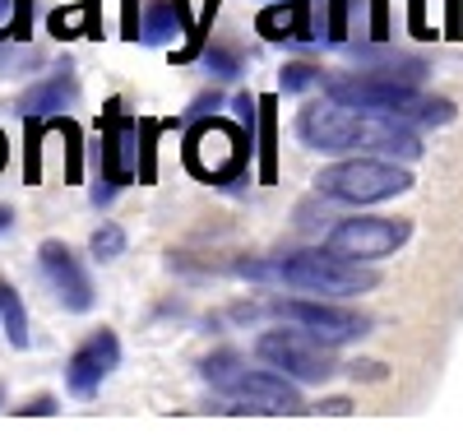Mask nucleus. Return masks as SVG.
I'll use <instances>...</instances> for the list:
<instances>
[{"label":"nucleus","mask_w":463,"mask_h":445,"mask_svg":"<svg viewBox=\"0 0 463 445\" xmlns=\"http://www.w3.org/2000/svg\"><path fill=\"white\" fill-rule=\"evenodd\" d=\"M255 353H260V362L279 366L283 376L306 381V385L329 381L334 371H338L334 357H329V344L320 348V339H316L311 329H269V334H260Z\"/></svg>","instance_id":"nucleus-6"},{"label":"nucleus","mask_w":463,"mask_h":445,"mask_svg":"<svg viewBox=\"0 0 463 445\" xmlns=\"http://www.w3.org/2000/svg\"><path fill=\"white\" fill-rule=\"evenodd\" d=\"M408 237H412V222L408 218H347V222H338V228L325 237V246L338 251V255H347V260L371 265V260L394 255Z\"/></svg>","instance_id":"nucleus-7"},{"label":"nucleus","mask_w":463,"mask_h":445,"mask_svg":"<svg viewBox=\"0 0 463 445\" xmlns=\"http://www.w3.org/2000/svg\"><path fill=\"white\" fill-rule=\"evenodd\" d=\"M222 107V98L218 93H204V98H195V102H190V111H185V117H209V111H218Z\"/></svg>","instance_id":"nucleus-24"},{"label":"nucleus","mask_w":463,"mask_h":445,"mask_svg":"<svg viewBox=\"0 0 463 445\" xmlns=\"http://www.w3.org/2000/svg\"><path fill=\"white\" fill-rule=\"evenodd\" d=\"M0 399H5V390H0Z\"/></svg>","instance_id":"nucleus-28"},{"label":"nucleus","mask_w":463,"mask_h":445,"mask_svg":"<svg viewBox=\"0 0 463 445\" xmlns=\"http://www.w3.org/2000/svg\"><path fill=\"white\" fill-rule=\"evenodd\" d=\"M0 316H5V329H10V344L14 348H28V316H24V302L19 292L0 279Z\"/></svg>","instance_id":"nucleus-16"},{"label":"nucleus","mask_w":463,"mask_h":445,"mask_svg":"<svg viewBox=\"0 0 463 445\" xmlns=\"http://www.w3.org/2000/svg\"><path fill=\"white\" fill-rule=\"evenodd\" d=\"M190 28V14H185V0H148L139 10V24H135V43H148V47H163L172 43L176 33Z\"/></svg>","instance_id":"nucleus-14"},{"label":"nucleus","mask_w":463,"mask_h":445,"mask_svg":"<svg viewBox=\"0 0 463 445\" xmlns=\"http://www.w3.org/2000/svg\"><path fill=\"white\" fill-rule=\"evenodd\" d=\"M250 158V135L237 130V126H227L218 117H200L195 126H190L185 135V167L195 172L200 181H227V176H237Z\"/></svg>","instance_id":"nucleus-5"},{"label":"nucleus","mask_w":463,"mask_h":445,"mask_svg":"<svg viewBox=\"0 0 463 445\" xmlns=\"http://www.w3.org/2000/svg\"><path fill=\"white\" fill-rule=\"evenodd\" d=\"M316 191L329 200H343V204H380V200L412 191V172L399 163L357 154V158H343V163L316 172Z\"/></svg>","instance_id":"nucleus-4"},{"label":"nucleus","mask_w":463,"mask_h":445,"mask_svg":"<svg viewBox=\"0 0 463 445\" xmlns=\"http://www.w3.org/2000/svg\"><path fill=\"white\" fill-rule=\"evenodd\" d=\"M274 316L297 320L301 329H311L316 339H320V344H329V348L353 344V339H362V334L371 329V325H366V316L343 311V307H334V302H279V307H274Z\"/></svg>","instance_id":"nucleus-9"},{"label":"nucleus","mask_w":463,"mask_h":445,"mask_svg":"<svg viewBox=\"0 0 463 445\" xmlns=\"http://www.w3.org/2000/svg\"><path fill=\"white\" fill-rule=\"evenodd\" d=\"M89 251H93V260H116L126 251V232L116 228V222H102V228L89 237Z\"/></svg>","instance_id":"nucleus-20"},{"label":"nucleus","mask_w":463,"mask_h":445,"mask_svg":"<svg viewBox=\"0 0 463 445\" xmlns=\"http://www.w3.org/2000/svg\"><path fill=\"white\" fill-rule=\"evenodd\" d=\"M116 362H121V339H116L111 329H98V334H89V339L70 353V362H65V385L74 390V394H93L111 371H116Z\"/></svg>","instance_id":"nucleus-10"},{"label":"nucleus","mask_w":463,"mask_h":445,"mask_svg":"<svg viewBox=\"0 0 463 445\" xmlns=\"http://www.w3.org/2000/svg\"><path fill=\"white\" fill-rule=\"evenodd\" d=\"M241 279H274L297 292H316V297H357L375 288V274L362 270V260H347L338 251H297L283 260H237Z\"/></svg>","instance_id":"nucleus-2"},{"label":"nucleus","mask_w":463,"mask_h":445,"mask_svg":"<svg viewBox=\"0 0 463 445\" xmlns=\"http://www.w3.org/2000/svg\"><path fill=\"white\" fill-rule=\"evenodd\" d=\"M14 19H19V0H0V37H14Z\"/></svg>","instance_id":"nucleus-23"},{"label":"nucleus","mask_w":463,"mask_h":445,"mask_svg":"<svg viewBox=\"0 0 463 445\" xmlns=\"http://www.w3.org/2000/svg\"><path fill=\"white\" fill-rule=\"evenodd\" d=\"M121 98L102 107V181L130 185L139 176V121H130Z\"/></svg>","instance_id":"nucleus-8"},{"label":"nucleus","mask_w":463,"mask_h":445,"mask_svg":"<svg viewBox=\"0 0 463 445\" xmlns=\"http://www.w3.org/2000/svg\"><path fill=\"white\" fill-rule=\"evenodd\" d=\"M218 5H222V0H204V14H200V24H195V28H190V43L176 52V61H195V56L204 52V37H209V28H213Z\"/></svg>","instance_id":"nucleus-19"},{"label":"nucleus","mask_w":463,"mask_h":445,"mask_svg":"<svg viewBox=\"0 0 463 445\" xmlns=\"http://www.w3.org/2000/svg\"><path fill=\"white\" fill-rule=\"evenodd\" d=\"M37 265H43L52 292L61 297L65 311H89L93 307V283L84 274V265L74 260V251L65 241H43V251H37Z\"/></svg>","instance_id":"nucleus-11"},{"label":"nucleus","mask_w":463,"mask_h":445,"mask_svg":"<svg viewBox=\"0 0 463 445\" xmlns=\"http://www.w3.org/2000/svg\"><path fill=\"white\" fill-rule=\"evenodd\" d=\"M241 371H246L241 357H237V353H227V348L213 353V357H204V381H209L213 390H227V394H232V385H237Z\"/></svg>","instance_id":"nucleus-17"},{"label":"nucleus","mask_w":463,"mask_h":445,"mask_svg":"<svg viewBox=\"0 0 463 445\" xmlns=\"http://www.w3.org/2000/svg\"><path fill=\"white\" fill-rule=\"evenodd\" d=\"M311 84H316V70L301 65V61L297 65H283V74H279V89L283 93H301V89H311Z\"/></svg>","instance_id":"nucleus-21"},{"label":"nucleus","mask_w":463,"mask_h":445,"mask_svg":"<svg viewBox=\"0 0 463 445\" xmlns=\"http://www.w3.org/2000/svg\"><path fill=\"white\" fill-rule=\"evenodd\" d=\"M237 399H250V408H264V413H297L301 394L292 385V376H283L279 366H246L237 385H232Z\"/></svg>","instance_id":"nucleus-12"},{"label":"nucleus","mask_w":463,"mask_h":445,"mask_svg":"<svg viewBox=\"0 0 463 445\" xmlns=\"http://www.w3.org/2000/svg\"><path fill=\"white\" fill-rule=\"evenodd\" d=\"M5 158H10V148H5V135H0V167H5Z\"/></svg>","instance_id":"nucleus-26"},{"label":"nucleus","mask_w":463,"mask_h":445,"mask_svg":"<svg viewBox=\"0 0 463 445\" xmlns=\"http://www.w3.org/2000/svg\"><path fill=\"white\" fill-rule=\"evenodd\" d=\"M260 181H279V111L274 98H260Z\"/></svg>","instance_id":"nucleus-15"},{"label":"nucleus","mask_w":463,"mask_h":445,"mask_svg":"<svg viewBox=\"0 0 463 445\" xmlns=\"http://www.w3.org/2000/svg\"><path fill=\"white\" fill-rule=\"evenodd\" d=\"M204 70L213 74L218 84H227V80H237V74H241V56L232 47H204Z\"/></svg>","instance_id":"nucleus-18"},{"label":"nucleus","mask_w":463,"mask_h":445,"mask_svg":"<svg viewBox=\"0 0 463 445\" xmlns=\"http://www.w3.org/2000/svg\"><path fill=\"white\" fill-rule=\"evenodd\" d=\"M74 93H80V84H74V74H70V65H61L52 80H43V84H33L28 93H24V121H56L61 111L74 102Z\"/></svg>","instance_id":"nucleus-13"},{"label":"nucleus","mask_w":463,"mask_h":445,"mask_svg":"<svg viewBox=\"0 0 463 445\" xmlns=\"http://www.w3.org/2000/svg\"><path fill=\"white\" fill-rule=\"evenodd\" d=\"M297 135L316 154H390V158H421L417 126L399 117H380L347 102H311L297 111Z\"/></svg>","instance_id":"nucleus-1"},{"label":"nucleus","mask_w":463,"mask_h":445,"mask_svg":"<svg viewBox=\"0 0 463 445\" xmlns=\"http://www.w3.org/2000/svg\"><path fill=\"white\" fill-rule=\"evenodd\" d=\"M10 228V209H0V232H5Z\"/></svg>","instance_id":"nucleus-27"},{"label":"nucleus","mask_w":463,"mask_h":445,"mask_svg":"<svg viewBox=\"0 0 463 445\" xmlns=\"http://www.w3.org/2000/svg\"><path fill=\"white\" fill-rule=\"evenodd\" d=\"M24 413H56V403H52V399L43 394V399H33V403L24 408Z\"/></svg>","instance_id":"nucleus-25"},{"label":"nucleus","mask_w":463,"mask_h":445,"mask_svg":"<svg viewBox=\"0 0 463 445\" xmlns=\"http://www.w3.org/2000/svg\"><path fill=\"white\" fill-rule=\"evenodd\" d=\"M325 98L362 107V111H380V117H399L408 126H449L454 121V102L445 98H427L412 84H394V80H375V74H353V80H325Z\"/></svg>","instance_id":"nucleus-3"},{"label":"nucleus","mask_w":463,"mask_h":445,"mask_svg":"<svg viewBox=\"0 0 463 445\" xmlns=\"http://www.w3.org/2000/svg\"><path fill=\"white\" fill-rule=\"evenodd\" d=\"M347 37V0H329V43Z\"/></svg>","instance_id":"nucleus-22"}]
</instances>
